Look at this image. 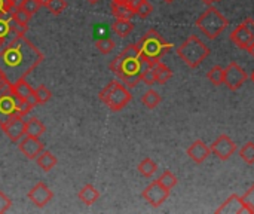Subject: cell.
<instances>
[{
  "instance_id": "6da1fadb",
  "label": "cell",
  "mask_w": 254,
  "mask_h": 214,
  "mask_svg": "<svg viewBox=\"0 0 254 214\" xmlns=\"http://www.w3.org/2000/svg\"><path fill=\"white\" fill-rule=\"evenodd\" d=\"M45 60L43 52L24 36L6 39L0 48V70L10 83L25 79Z\"/></svg>"
},
{
  "instance_id": "7a4b0ae2",
  "label": "cell",
  "mask_w": 254,
  "mask_h": 214,
  "mask_svg": "<svg viewBox=\"0 0 254 214\" xmlns=\"http://www.w3.org/2000/svg\"><path fill=\"white\" fill-rule=\"evenodd\" d=\"M146 66L137 43L128 45L112 63L110 70L129 88H135L141 82V70Z\"/></svg>"
},
{
  "instance_id": "3957f363",
  "label": "cell",
  "mask_w": 254,
  "mask_h": 214,
  "mask_svg": "<svg viewBox=\"0 0 254 214\" xmlns=\"http://www.w3.org/2000/svg\"><path fill=\"white\" fill-rule=\"evenodd\" d=\"M12 83L0 88V125L13 116H25L33 110V106L12 92Z\"/></svg>"
},
{
  "instance_id": "277c9868",
  "label": "cell",
  "mask_w": 254,
  "mask_h": 214,
  "mask_svg": "<svg viewBox=\"0 0 254 214\" xmlns=\"http://www.w3.org/2000/svg\"><path fill=\"white\" fill-rule=\"evenodd\" d=\"M138 48L141 58L144 60L146 64H150L152 61L161 60L173 46L168 43L156 30H149L140 40H138Z\"/></svg>"
},
{
  "instance_id": "5b68a950",
  "label": "cell",
  "mask_w": 254,
  "mask_h": 214,
  "mask_svg": "<svg viewBox=\"0 0 254 214\" xmlns=\"http://www.w3.org/2000/svg\"><path fill=\"white\" fill-rule=\"evenodd\" d=\"M177 55L190 67L196 69L199 67L205 58L210 55V48L196 36H189L179 48H177Z\"/></svg>"
},
{
  "instance_id": "8992f818",
  "label": "cell",
  "mask_w": 254,
  "mask_h": 214,
  "mask_svg": "<svg viewBox=\"0 0 254 214\" xmlns=\"http://www.w3.org/2000/svg\"><path fill=\"white\" fill-rule=\"evenodd\" d=\"M100 100L112 110L119 112L122 110L132 98L131 92L127 89L125 85H122L119 80H110L98 94Z\"/></svg>"
},
{
  "instance_id": "52a82bcc",
  "label": "cell",
  "mask_w": 254,
  "mask_h": 214,
  "mask_svg": "<svg viewBox=\"0 0 254 214\" xmlns=\"http://www.w3.org/2000/svg\"><path fill=\"white\" fill-rule=\"evenodd\" d=\"M196 27L211 40L217 39L228 27V19L216 7H208L196 19Z\"/></svg>"
},
{
  "instance_id": "ba28073f",
  "label": "cell",
  "mask_w": 254,
  "mask_h": 214,
  "mask_svg": "<svg viewBox=\"0 0 254 214\" xmlns=\"http://www.w3.org/2000/svg\"><path fill=\"white\" fill-rule=\"evenodd\" d=\"M210 149H211V153H214V156H217L220 161H228L235 153L237 144L229 136L222 134L213 142Z\"/></svg>"
},
{
  "instance_id": "9c48e42d",
  "label": "cell",
  "mask_w": 254,
  "mask_h": 214,
  "mask_svg": "<svg viewBox=\"0 0 254 214\" xmlns=\"http://www.w3.org/2000/svg\"><path fill=\"white\" fill-rule=\"evenodd\" d=\"M247 80V73L244 71V69H241L237 63H229L225 67V85L231 89V91H237L240 89L244 82Z\"/></svg>"
},
{
  "instance_id": "30bf717a",
  "label": "cell",
  "mask_w": 254,
  "mask_h": 214,
  "mask_svg": "<svg viewBox=\"0 0 254 214\" xmlns=\"http://www.w3.org/2000/svg\"><path fill=\"white\" fill-rule=\"evenodd\" d=\"M170 195V191L165 189L158 180L152 182L144 191H143V198L152 206V207H161Z\"/></svg>"
},
{
  "instance_id": "8fae6325",
  "label": "cell",
  "mask_w": 254,
  "mask_h": 214,
  "mask_svg": "<svg viewBox=\"0 0 254 214\" xmlns=\"http://www.w3.org/2000/svg\"><path fill=\"white\" fill-rule=\"evenodd\" d=\"M18 149L27 159H36L45 150V144L40 142L39 137H33V136L25 134L18 142Z\"/></svg>"
},
{
  "instance_id": "7c38bea8",
  "label": "cell",
  "mask_w": 254,
  "mask_h": 214,
  "mask_svg": "<svg viewBox=\"0 0 254 214\" xmlns=\"http://www.w3.org/2000/svg\"><path fill=\"white\" fill-rule=\"evenodd\" d=\"M3 133L7 136V139L13 143H18L25 136V121L24 116H13L9 121H6L3 125H0Z\"/></svg>"
},
{
  "instance_id": "4fadbf2b",
  "label": "cell",
  "mask_w": 254,
  "mask_h": 214,
  "mask_svg": "<svg viewBox=\"0 0 254 214\" xmlns=\"http://www.w3.org/2000/svg\"><path fill=\"white\" fill-rule=\"evenodd\" d=\"M27 197L37 209H43L54 198V192L48 188V185H45L43 182H39L30 189Z\"/></svg>"
},
{
  "instance_id": "5bb4252c",
  "label": "cell",
  "mask_w": 254,
  "mask_h": 214,
  "mask_svg": "<svg viewBox=\"0 0 254 214\" xmlns=\"http://www.w3.org/2000/svg\"><path fill=\"white\" fill-rule=\"evenodd\" d=\"M10 88H12V92H13L15 95H18L19 98L28 101L33 107L37 104L36 95H34V89L31 88V85H30L25 79H19V80L13 82Z\"/></svg>"
},
{
  "instance_id": "9a60e30c",
  "label": "cell",
  "mask_w": 254,
  "mask_h": 214,
  "mask_svg": "<svg viewBox=\"0 0 254 214\" xmlns=\"http://www.w3.org/2000/svg\"><path fill=\"white\" fill-rule=\"evenodd\" d=\"M188 156L195 162V164H202L211 153V149L202 142V140H196L193 142L189 147H188Z\"/></svg>"
},
{
  "instance_id": "2e32d148",
  "label": "cell",
  "mask_w": 254,
  "mask_h": 214,
  "mask_svg": "<svg viewBox=\"0 0 254 214\" xmlns=\"http://www.w3.org/2000/svg\"><path fill=\"white\" fill-rule=\"evenodd\" d=\"M216 213H228V214H243L247 213L246 212V206L241 200V197L238 195H232L229 197L217 210Z\"/></svg>"
},
{
  "instance_id": "e0dca14e",
  "label": "cell",
  "mask_w": 254,
  "mask_h": 214,
  "mask_svg": "<svg viewBox=\"0 0 254 214\" xmlns=\"http://www.w3.org/2000/svg\"><path fill=\"white\" fill-rule=\"evenodd\" d=\"M231 40H232L238 48H241V49H247V48L250 46V43L253 42V39H252V36H250V33H249V30H247V27H246L244 22L240 24V25L231 33Z\"/></svg>"
},
{
  "instance_id": "ac0fdd59",
  "label": "cell",
  "mask_w": 254,
  "mask_h": 214,
  "mask_svg": "<svg viewBox=\"0 0 254 214\" xmlns=\"http://www.w3.org/2000/svg\"><path fill=\"white\" fill-rule=\"evenodd\" d=\"M150 66L153 67L155 70V74H156V83H167L171 77H173V71L161 61V60H156V61H152Z\"/></svg>"
},
{
  "instance_id": "d6986e66",
  "label": "cell",
  "mask_w": 254,
  "mask_h": 214,
  "mask_svg": "<svg viewBox=\"0 0 254 214\" xmlns=\"http://www.w3.org/2000/svg\"><path fill=\"white\" fill-rule=\"evenodd\" d=\"M100 198V192L95 189V186L92 185H85L80 191H79V200L85 204V206H92L98 201Z\"/></svg>"
},
{
  "instance_id": "ffe728a7",
  "label": "cell",
  "mask_w": 254,
  "mask_h": 214,
  "mask_svg": "<svg viewBox=\"0 0 254 214\" xmlns=\"http://www.w3.org/2000/svg\"><path fill=\"white\" fill-rule=\"evenodd\" d=\"M112 13L115 18H125V19H131L135 15V12L125 1H113V0H112Z\"/></svg>"
},
{
  "instance_id": "44dd1931",
  "label": "cell",
  "mask_w": 254,
  "mask_h": 214,
  "mask_svg": "<svg viewBox=\"0 0 254 214\" xmlns=\"http://www.w3.org/2000/svg\"><path fill=\"white\" fill-rule=\"evenodd\" d=\"M115 34H118L119 37H127L131 34V31L134 30V24L131 22V19H125V18H116V21L112 25Z\"/></svg>"
},
{
  "instance_id": "7402d4cb",
  "label": "cell",
  "mask_w": 254,
  "mask_h": 214,
  "mask_svg": "<svg viewBox=\"0 0 254 214\" xmlns=\"http://www.w3.org/2000/svg\"><path fill=\"white\" fill-rule=\"evenodd\" d=\"M46 128L43 125V122L37 118H30L28 121H25V134L27 136H33V137H42L45 134Z\"/></svg>"
},
{
  "instance_id": "603a6c76",
  "label": "cell",
  "mask_w": 254,
  "mask_h": 214,
  "mask_svg": "<svg viewBox=\"0 0 254 214\" xmlns=\"http://www.w3.org/2000/svg\"><path fill=\"white\" fill-rule=\"evenodd\" d=\"M36 162H37V165H39L43 171H46V173L51 171V170L58 164L55 155L51 153L49 150H43V152L36 158Z\"/></svg>"
},
{
  "instance_id": "cb8c5ba5",
  "label": "cell",
  "mask_w": 254,
  "mask_h": 214,
  "mask_svg": "<svg viewBox=\"0 0 254 214\" xmlns=\"http://www.w3.org/2000/svg\"><path fill=\"white\" fill-rule=\"evenodd\" d=\"M162 101V97L159 95V92H156L155 89H149L143 94L141 97V103L143 106H146L147 109H155L161 104Z\"/></svg>"
},
{
  "instance_id": "d4e9b609",
  "label": "cell",
  "mask_w": 254,
  "mask_h": 214,
  "mask_svg": "<svg viewBox=\"0 0 254 214\" xmlns=\"http://www.w3.org/2000/svg\"><path fill=\"white\" fill-rule=\"evenodd\" d=\"M138 173L144 177H152L156 171H158V165L152 158H144L140 164H138Z\"/></svg>"
},
{
  "instance_id": "484cf974",
  "label": "cell",
  "mask_w": 254,
  "mask_h": 214,
  "mask_svg": "<svg viewBox=\"0 0 254 214\" xmlns=\"http://www.w3.org/2000/svg\"><path fill=\"white\" fill-rule=\"evenodd\" d=\"M207 79L216 85V86H220L225 83V69H222L220 66H214L208 73H207Z\"/></svg>"
},
{
  "instance_id": "4316f807",
  "label": "cell",
  "mask_w": 254,
  "mask_h": 214,
  "mask_svg": "<svg viewBox=\"0 0 254 214\" xmlns=\"http://www.w3.org/2000/svg\"><path fill=\"white\" fill-rule=\"evenodd\" d=\"M240 156L241 159L249 164V165H253L254 164V143L253 142H249L246 143L241 149H240Z\"/></svg>"
},
{
  "instance_id": "83f0119b",
  "label": "cell",
  "mask_w": 254,
  "mask_h": 214,
  "mask_svg": "<svg viewBox=\"0 0 254 214\" xmlns=\"http://www.w3.org/2000/svg\"><path fill=\"white\" fill-rule=\"evenodd\" d=\"M46 9L52 13V15H60L65 10L67 7V1L65 0H48L45 3Z\"/></svg>"
},
{
  "instance_id": "f1b7e54d",
  "label": "cell",
  "mask_w": 254,
  "mask_h": 214,
  "mask_svg": "<svg viewBox=\"0 0 254 214\" xmlns=\"http://www.w3.org/2000/svg\"><path fill=\"white\" fill-rule=\"evenodd\" d=\"M158 182H159L165 189L171 191V189L177 185V177H176L170 170H167V171H164V173L161 174V177L158 179Z\"/></svg>"
},
{
  "instance_id": "f546056e",
  "label": "cell",
  "mask_w": 254,
  "mask_h": 214,
  "mask_svg": "<svg viewBox=\"0 0 254 214\" xmlns=\"http://www.w3.org/2000/svg\"><path fill=\"white\" fill-rule=\"evenodd\" d=\"M95 46H97V49H98L101 54L107 55V54H110V52L115 49V42H113L110 37H101V39H97Z\"/></svg>"
},
{
  "instance_id": "4dcf8cb0",
  "label": "cell",
  "mask_w": 254,
  "mask_h": 214,
  "mask_svg": "<svg viewBox=\"0 0 254 214\" xmlns=\"http://www.w3.org/2000/svg\"><path fill=\"white\" fill-rule=\"evenodd\" d=\"M34 95H36V101L37 104H46L51 97H52V92L45 86V85H39L36 89H34Z\"/></svg>"
},
{
  "instance_id": "1f68e13d",
  "label": "cell",
  "mask_w": 254,
  "mask_h": 214,
  "mask_svg": "<svg viewBox=\"0 0 254 214\" xmlns=\"http://www.w3.org/2000/svg\"><path fill=\"white\" fill-rule=\"evenodd\" d=\"M141 82H144L146 85H153L156 83V74L155 70L150 64H146L141 70Z\"/></svg>"
},
{
  "instance_id": "d6a6232c",
  "label": "cell",
  "mask_w": 254,
  "mask_h": 214,
  "mask_svg": "<svg viewBox=\"0 0 254 214\" xmlns=\"http://www.w3.org/2000/svg\"><path fill=\"white\" fill-rule=\"evenodd\" d=\"M152 12H153V6H152V3H150L149 0H143V1L138 4V7L135 9V15H137L138 18H141V19L149 18Z\"/></svg>"
},
{
  "instance_id": "836d02e7",
  "label": "cell",
  "mask_w": 254,
  "mask_h": 214,
  "mask_svg": "<svg viewBox=\"0 0 254 214\" xmlns=\"http://www.w3.org/2000/svg\"><path fill=\"white\" fill-rule=\"evenodd\" d=\"M244 206H246V212L247 213H254V183L252 185V188L241 197Z\"/></svg>"
},
{
  "instance_id": "e575fe53",
  "label": "cell",
  "mask_w": 254,
  "mask_h": 214,
  "mask_svg": "<svg viewBox=\"0 0 254 214\" xmlns=\"http://www.w3.org/2000/svg\"><path fill=\"white\" fill-rule=\"evenodd\" d=\"M10 16H12L13 19H16V21H18L19 24H22V25H28V21H30V18H31V15H30L28 12H25L22 7H19V9H12Z\"/></svg>"
},
{
  "instance_id": "d590c367",
  "label": "cell",
  "mask_w": 254,
  "mask_h": 214,
  "mask_svg": "<svg viewBox=\"0 0 254 214\" xmlns=\"http://www.w3.org/2000/svg\"><path fill=\"white\" fill-rule=\"evenodd\" d=\"M40 7H42V4H40L37 0H25L24 4H22V9H24L25 12H28L31 16H33Z\"/></svg>"
},
{
  "instance_id": "8d00e7d4",
  "label": "cell",
  "mask_w": 254,
  "mask_h": 214,
  "mask_svg": "<svg viewBox=\"0 0 254 214\" xmlns=\"http://www.w3.org/2000/svg\"><path fill=\"white\" fill-rule=\"evenodd\" d=\"M10 207H12V201H10V198H9L4 192H1V191H0V214L6 213Z\"/></svg>"
},
{
  "instance_id": "74e56055",
  "label": "cell",
  "mask_w": 254,
  "mask_h": 214,
  "mask_svg": "<svg viewBox=\"0 0 254 214\" xmlns=\"http://www.w3.org/2000/svg\"><path fill=\"white\" fill-rule=\"evenodd\" d=\"M10 12H12L10 0H0V16L7 18L10 16Z\"/></svg>"
},
{
  "instance_id": "f35d334b",
  "label": "cell",
  "mask_w": 254,
  "mask_h": 214,
  "mask_svg": "<svg viewBox=\"0 0 254 214\" xmlns=\"http://www.w3.org/2000/svg\"><path fill=\"white\" fill-rule=\"evenodd\" d=\"M244 24H246V27H247V30H249V33H250V36H252V39L254 40V19L247 18V19L244 21Z\"/></svg>"
},
{
  "instance_id": "ab89813d",
  "label": "cell",
  "mask_w": 254,
  "mask_h": 214,
  "mask_svg": "<svg viewBox=\"0 0 254 214\" xmlns=\"http://www.w3.org/2000/svg\"><path fill=\"white\" fill-rule=\"evenodd\" d=\"M10 85V82L7 80V77H6V74L0 70V88H4V86H9Z\"/></svg>"
},
{
  "instance_id": "60d3db41",
  "label": "cell",
  "mask_w": 254,
  "mask_h": 214,
  "mask_svg": "<svg viewBox=\"0 0 254 214\" xmlns=\"http://www.w3.org/2000/svg\"><path fill=\"white\" fill-rule=\"evenodd\" d=\"M141 1H143V0H125V3H127L134 12H135V9L138 7V4H140Z\"/></svg>"
},
{
  "instance_id": "b9f144b4",
  "label": "cell",
  "mask_w": 254,
  "mask_h": 214,
  "mask_svg": "<svg viewBox=\"0 0 254 214\" xmlns=\"http://www.w3.org/2000/svg\"><path fill=\"white\" fill-rule=\"evenodd\" d=\"M25 0H10V4H12V9H19L22 7Z\"/></svg>"
},
{
  "instance_id": "7bdbcfd3",
  "label": "cell",
  "mask_w": 254,
  "mask_h": 214,
  "mask_svg": "<svg viewBox=\"0 0 254 214\" xmlns=\"http://www.w3.org/2000/svg\"><path fill=\"white\" fill-rule=\"evenodd\" d=\"M247 51L250 52V55H252V57H253V58H254V40H253V42H252V43H250V46L247 48Z\"/></svg>"
},
{
  "instance_id": "ee69618b",
  "label": "cell",
  "mask_w": 254,
  "mask_h": 214,
  "mask_svg": "<svg viewBox=\"0 0 254 214\" xmlns=\"http://www.w3.org/2000/svg\"><path fill=\"white\" fill-rule=\"evenodd\" d=\"M205 4H211V3H214V1H219V0H202Z\"/></svg>"
},
{
  "instance_id": "f6af8a7d",
  "label": "cell",
  "mask_w": 254,
  "mask_h": 214,
  "mask_svg": "<svg viewBox=\"0 0 254 214\" xmlns=\"http://www.w3.org/2000/svg\"><path fill=\"white\" fill-rule=\"evenodd\" d=\"M91 4H95V3H98V1H101V0H88Z\"/></svg>"
},
{
  "instance_id": "bcb514c9",
  "label": "cell",
  "mask_w": 254,
  "mask_h": 214,
  "mask_svg": "<svg viewBox=\"0 0 254 214\" xmlns=\"http://www.w3.org/2000/svg\"><path fill=\"white\" fill-rule=\"evenodd\" d=\"M37 1H39V3H40V4H42V6H45V3H46V1H48V0H37Z\"/></svg>"
},
{
  "instance_id": "7dc6e473",
  "label": "cell",
  "mask_w": 254,
  "mask_h": 214,
  "mask_svg": "<svg viewBox=\"0 0 254 214\" xmlns=\"http://www.w3.org/2000/svg\"><path fill=\"white\" fill-rule=\"evenodd\" d=\"M165 3H173V1H176V0H164Z\"/></svg>"
},
{
  "instance_id": "c3c4849f",
  "label": "cell",
  "mask_w": 254,
  "mask_h": 214,
  "mask_svg": "<svg viewBox=\"0 0 254 214\" xmlns=\"http://www.w3.org/2000/svg\"><path fill=\"white\" fill-rule=\"evenodd\" d=\"M252 80H253V82H254V71H253V73H252Z\"/></svg>"
},
{
  "instance_id": "681fc988",
  "label": "cell",
  "mask_w": 254,
  "mask_h": 214,
  "mask_svg": "<svg viewBox=\"0 0 254 214\" xmlns=\"http://www.w3.org/2000/svg\"><path fill=\"white\" fill-rule=\"evenodd\" d=\"M113 1H125V0H113Z\"/></svg>"
}]
</instances>
